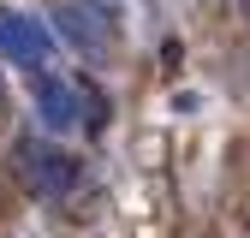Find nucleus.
<instances>
[{"label":"nucleus","instance_id":"1","mask_svg":"<svg viewBox=\"0 0 250 238\" xmlns=\"http://www.w3.org/2000/svg\"><path fill=\"white\" fill-rule=\"evenodd\" d=\"M54 30H60V42L78 48L83 60H107L113 54V24L96 6H83V0H60L54 6Z\"/></svg>","mask_w":250,"mask_h":238},{"label":"nucleus","instance_id":"2","mask_svg":"<svg viewBox=\"0 0 250 238\" xmlns=\"http://www.w3.org/2000/svg\"><path fill=\"white\" fill-rule=\"evenodd\" d=\"M48 54H54V42H48V30H42L36 18L0 6V60H12L18 72H42Z\"/></svg>","mask_w":250,"mask_h":238},{"label":"nucleus","instance_id":"3","mask_svg":"<svg viewBox=\"0 0 250 238\" xmlns=\"http://www.w3.org/2000/svg\"><path fill=\"white\" fill-rule=\"evenodd\" d=\"M18 173H24V185L36 197H66L78 185V161L66 149H48V143H24L18 149Z\"/></svg>","mask_w":250,"mask_h":238},{"label":"nucleus","instance_id":"4","mask_svg":"<svg viewBox=\"0 0 250 238\" xmlns=\"http://www.w3.org/2000/svg\"><path fill=\"white\" fill-rule=\"evenodd\" d=\"M36 119H42L48 131L72 137L83 125V89L66 83V78H36Z\"/></svg>","mask_w":250,"mask_h":238}]
</instances>
